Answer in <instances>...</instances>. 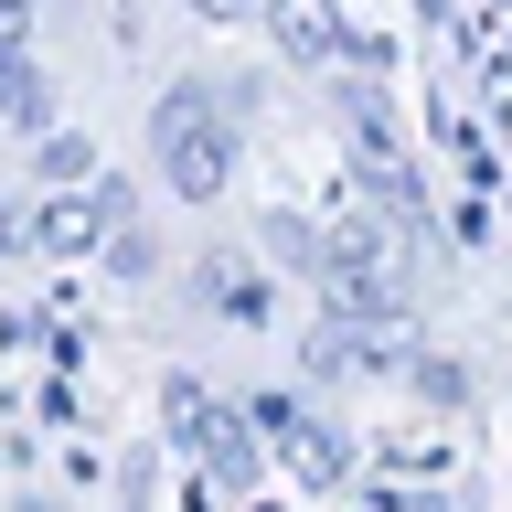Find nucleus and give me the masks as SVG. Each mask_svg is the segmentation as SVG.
Here are the masks:
<instances>
[{
	"mask_svg": "<svg viewBox=\"0 0 512 512\" xmlns=\"http://www.w3.org/2000/svg\"><path fill=\"white\" fill-rule=\"evenodd\" d=\"M256 246L278 256L288 278H320V267H331V235H320V224H299V214H267V224H256Z\"/></svg>",
	"mask_w": 512,
	"mask_h": 512,
	"instance_id": "nucleus-3",
	"label": "nucleus"
},
{
	"mask_svg": "<svg viewBox=\"0 0 512 512\" xmlns=\"http://www.w3.org/2000/svg\"><path fill=\"white\" fill-rule=\"evenodd\" d=\"M278 43H288V54H331V22H320V0H278Z\"/></svg>",
	"mask_w": 512,
	"mask_h": 512,
	"instance_id": "nucleus-7",
	"label": "nucleus"
},
{
	"mask_svg": "<svg viewBox=\"0 0 512 512\" xmlns=\"http://www.w3.org/2000/svg\"><path fill=\"white\" fill-rule=\"evenodd\" d=\"M0 118H11V128H32V139L54 128V86H43V64H32L22 43H0Z\"/></svg>",
	"mask_w": 512,
	"mask_h": 512,
	"instance_id": "nucleus-2",
	"label": "nucleus"
},
{
	"mask_svg": "<svg viewBox=\"0 0 512 512\" xmlns=\"http://www.w3.org/2000/svg\"><path fill=\"white\" fill-rule=\"evenodd\" d=\"M0 11H32V0H0Z\"/></svg>",
	"mask_w": 512,
	"mask_h": 512,
	"instance_id": "nucleus-11",
	"label": "nucleus"
},
{
	"mask_svg": "<svg viewBox=\"0 0 512 512\" xmlns=\"http://www.w3.org/2000/svg\"><path fill=\"white\" fill-rule=\"evenodd\" d=\"M203 459H214V480H235V491H246V480H256V416L214 406V427H203Z\"/></svg>",
	"mask_w": 512,
	"mask_h": 512,
	"instance_id": "nucleus-4",
	"label": "nucleus"
},
{
	"mask_svg": "<svg viewBox=\"0 0 512 512\" xmlns=\"http://www.w3.org/2000/svg\"><path fill=\"white\" fill-rule=\"evenodd\" d=\"M192 11H203V22H246L256 0H192Z\"/></svg>",
	"mask_w": 512,
	"mask_h": 512,
	"instance_id": "nucleus-10",
	"label": "nucleus"
},
{
	"mask_svg": "<svg viewBox=\"0 0 512 512\" xmlns=\"http://www.w3.org/2000/svg\"><path fill=\"white\" fill-rule=\"evenodd\" d=\"M32 246V214H11V203H0V256H22Z\"/></svg>",
	"mask_w": 512,
	"mask_h": 512,
	"instance_id": "nucleus-9",
	"label": "nucleus"
},
{
	"mask_svg": "<svg viewBox=\"0 0 512 512\" xmlns=\"http://www.w3.org/2000/svg\"><path fill=\"white\" fill-rule=\"evenodd\" d=\"M235 107H224L214 86H171L150 107V150H160V171H171V192L182 203H214L224 192V171H235Z\"/></svg>",
	"mask_w": 512,
	"mask_h": 512,
	"instance_id": "nucleus-1",
	"label": "nucleus"
},
{
	"mask_svg": "<svg viewBox=\"0 0 512 512\" xmlns=\"http://www.w3.org/2000/svg\"><path fill=\"white\" fill-rule=\"evenodd\" d=\"M22 512H54V502H22Z\"/></svg>",
	"mask_w": 512,
	"mask_h": 512,
	"instance_id": "nucleus-12",
	"label": "nucleus"
},
{
	"mask_svg": "<svg viewBox=\"0 0 512 512\" xmlns=\"http://www.w3.org/2000/svg\"><path fill=\"white\" fill-rule=\"evenodd\" d=\"M107 267H118V278H150V267H160V246H150V224H139V214L107 224Z\"/></svg>",
	"mask_w": 512,
	"mask_h": 512,
	"instance_id": "nucleus-6",
	"label": "nucleus"
},
{
	"mask_svg": "<svg viewBox=\"0 0 512 512\" xmlns=\"http://www.w3.org/2000/svg\"><path fill=\"white\" fill-rule=\"evenodd\" d=\"M86 171H96V160L75 150L64 128H43V182H54V192H75V182H86Z\"/></svg>",
	"mask_w": 512,
	"mask_h": 512,
	"instance_id": "nucleus-8",
	"label": "nucleus"
},
{
	"mask_svg": "<svg viewBox=\"0 0 512 512\" xmlns=\"http://www.w3.org/2000/svg\"><path fill=\"white\" fill-rule=\"evenodd\" d=\"M299 363H310V374L331 384V374H363V363H374V342H363V331H352V320L331 310V320H320V331H310V352H299Z\"/></svg>",
	"mask_w": 512,
	"mask_h": 512,
	"instance_id": "nucleus-5",
	"label": "nucleus"
}]
</instances>
